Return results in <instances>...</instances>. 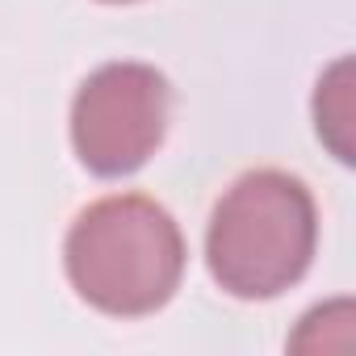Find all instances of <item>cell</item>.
<instances>
[{"label": "cell", "instance_id": "cell-2", "mask_svg": "<svg viewBox=\"0 0 356 356\" xmlns=\"http://www.w3.org/2000/svg\"><path fill=\"white\" fill-rule=\"evenodd\" d=\"M318 214L298 176L256 168L218 197L206 231L210 277L243 302H264L298 285L314 260Z\"/></svg>", "mask_w": 356, "mask_h": 356}, {"label": "cell", "instance_id": "cell-5", "mask_svg": "<svg viewBox=\"0 0 356 356\" xmlns=\"http://www.w3.org/2000/svg\"><path fill=\"white\" fill-rule=\"evenodd\" d=\"M105 5H130V0H105Z\"/></svg>", "mask_w": 356, "mask_h": 356}, {"label": "cell", "instance_id": "cell-4", "mask_svg": "<svg viewBox=\"0 0 356 356\" xmlns=\"http://www.w3.org/2000/svg\"><path fill=\"white\" fill-rule=\"evenodd\" d=\"M348 59H339L335 67H331V97H335V105L327 101V92L318 88V97H314V118H318V134L331 143V151L348 163L352 159V147H348Z\"/></svg>", "mask_w": 356, "mask_h": 356}, {"label": "cell", "instance_id": "cell-1", "mask_svg": "<svg viewBox=\"0 0 356 356\" xmlns=\"http://www.w3.org/2000/svg\"><path fill=\"white\" fill-rule=\"evenodd\" d=\"M76 293L113 318H143L172 302L185 277V235L176 218L143 197L118 193L92 202L63 243Z\"/></svg>", "mask_w": 356, "mask_h": 356}, {"label": "cell", "instance_id": "cell-3", "mask_svg": "<svg viewBox=\"0 0 356 356\" xmlns=\"http://www.w3.org/2000/svg\"><path fill=\"white\" fill-rule=\"evenodd\" d=\"M172 88L147 63L97 67L72 101V147L97 176L138 172L168 134Z\"/></svg>", "mask_w": 356, "mask_h": 356}]
</instances>
